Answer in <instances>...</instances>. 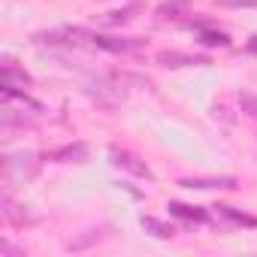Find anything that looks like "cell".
Listing matches in <instances>:
<instances>
[{"label":"cell","instance_id":"5","mask_svg":"<svg viewBox=\"0 0 257 257\" xmlns=\"http://www.w3.org/2000/svg\"><path fill=\"white\" fill-rule=\"evenodd\" d=\"M158 16L161 19H182V16H188V4L185 0H167V4L158 7Z\"/></svg>","mask_w":257,"mask_h":257},{"label":"cell","instance_id":"7","mask_svg":"<svg viewBox=\"0 0 257 257\" xmlns=\"http://www.w3.org/2000/svg\"><path fill=\"white\" fill-rule=\"evenodd\" d=\"M170 212L179 215V218H194V221H203L206 212H200L197 206H185V203H170Z\"/></svg>","mask_w":257,"mask_h":257},{"label":"cell","instance_id":"3","mask_svg":"<svg viewBox=\"0 0 257 257\" xmlns=\"http://www.w3.org/2000/svg\"><path fill=\"white\" fill-rule=\"evenodd\" d=\"M158 61L164 67H197V64H209L206 58H197V55H185V52H161Z\"/></svg>","mask_w":257,"mask_h":257},{"label":"cell","instance_id":"4","mask_svg":"<svg viewBox=\"0 0 257 257\" xmlns=\"http://www.w3.org/2000/svg\"><path fill=\"white\" fill-rule=\"evenodd\" d=\"M94 40V46H100V49H106V52H134V49H140L143 43L140 40H118V37H91Z\"/></svg>","mask_w":257,"mask_h":257},{"label":"cell","instance_id":"6","mask_svg":"<svg viewBox=\"0 0 257 257\" xmlns=\"http://www.w3.org/2000/svg\"><path fill=\"white\" fill-rule=\"evenodd\" d=\"M185 188H236V179H185Z\"/></svg>","mask_w":257,"mask_h":257},{"label":"cell","instance_id":"10","mask_svg":"<svg viewBox=\"0 0 257 257\" xmlns=\"http://www.w3.org/2000/svg\"><path fill=\"white\" fill-rule=\"evenodd\" d=\"M143 227L155 230V236H161V239L173 236V227H167V224H161V221H155V218H143Z\"/></svg>","mask_w":257,"mask_h":257},{"label":"cell","instance_id":"12","mask_svg":"<svg viewBox=\"0 0 257 257\" xmlns=\"http://www.w3.org/2000/svg\"><path fill=\"white\" fill-rule=\"evenodd\" d=\"M221 7H245V10H257V0H221Z\"/></svg>","mask_w":257,"mask_h":257},{"label":"cell","instance_id":"2","mask_svg":"<svg viewBox=\"0 0 257 257\" xmlns=\"http://www.w3.org/2000/svg\"><path fill=\"white\" fill-rule=\"evenodd\" d=\"M85 158H88L85 143H70V146H61V149L49 152V161H55V164H82Z\"/></svg>","mask_w":257,"mask_h":257},{"label":"cell","instance_id":"11","mask_svg":"<svg viewBox=\"0 0 257 257\" xmlns=\"http://www.w3.org/2000/svg\"><path fill=\"white\" fill-rule=\"evenodd\" d=\"M239 103H242V112L257 115V97H254V94H242V97H239Z\"/></svg>","mask_w":257,"mask_h":257},{"label":"cell","instance_id":"13","mask_svg":"<svg viewBox=\"0 0 257 257\" xmlns=\"http://www.w3.org/2000/svg\"><path fill=\"white\" fill-rule=\"evenodd\" d=\"M251 49H254V52H257V37H254V40H251Z\"/></svg>","mask_w":257,"mask_h":257},{"label":"cell","instance_id":"1","mask_svg":"<svg viewBox=\"0 0 257 257\" xmlns=\"http://www.w3.org/2000/svg\"><path fill=\"white\" fill-rule=\"evenodd\" d=\"M112 161H115V167H121V170H127L131 176H137V179H152V173H149V167L137 158V155H131V152H112Z\"/></svg>","mask_w":257,"mask_h":257},{"label":"cell","instance_id":"9","mask_svg":"<svg viewBox=\"0 0 257 257\" xmlns=\"http://www.w3.org/2000/svg\"><path fill=\"white\" fill-rule=\"evenodd\" d=\"M221 212H224L230 221H236V224H245V227H257V218H248V215H242V212H236V209H230V206H221Z\"/></svg>","mask_w":257,"mask_h":257},{"label":"cell","instance_id":"8","mask_svg":"<svg viewBox=\"0 0 257 257\" xmlns=\"http://www.w3.org/2000/svg\"><path fill=\"white\" fill-rule=\"evenodd\" d=\"M200 43H203V46H230L227 34H215V31H203V34H200Z\"/></svg>","mask_w":257,"mask_h":257}]
</instances>
